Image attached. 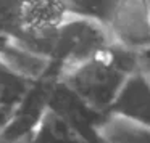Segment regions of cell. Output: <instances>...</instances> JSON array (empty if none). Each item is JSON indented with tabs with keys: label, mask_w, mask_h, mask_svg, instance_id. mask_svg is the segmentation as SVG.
I'll return each mask as SVG.
<instances>
[{
	"label": "cell",
	"mask_w": 150,
	"mask_h": 143,
	"mask_svg": "<svg viewBox=\"0 0 150 143\" xmlns=\"http://www.w3.org/2000/svg\"><path fill=\"white\" fill-rule=\"evenodd\" d=\"M97 133L102 143H150V127L113 113L98 122Z\"/></svg>",
	"instance_id": "cell-5"
},
{
	"label": "cell",
	"mask_w": 150,
	"mask_h": 143,
	"mask_svg": "<svg viewBox=\"0 0 150 143\" xmlns=\"http://www.w3.org/2000/svg\"><path fill=\"white\" fill-rule=\"evenodd\" d=\"M0 143H11V142H7V140H0Z\"/></svg>",
	"instance_id": "cell-6"
},
{
	"label": "cell",
	"mask_w": 150,
	"mask_h": 143,
	"mask_svg": "<svg viewBox=\"0 0 150 143\" xmlns=\"http://www.w3.org/2000/svg\"><path fill=\"white\" fill-rule=\"evenodd\" d=\"M115 45L142 55L150 50L149 2H116L107 23Z\"/></svg>",
	"instance_id": "cell-2"
},
{
	"label": "cell",
	"mask_w": 150,
	"mask_h": 143,
	"mask_svg": "<svg viewBox=\"0 0 150 143\" xmlns=\"http://www.w3.org/2000/svg\"><path fill=\"white\" fill-rule=\"evenodd\" d=\"M110 113L150 127V79L142 69L127 77Z\"/></svg>",
	"instance_id": "cell-4"
},
{
	"label": "cell",
	"mask_w": 150,
	"mask_h": 143,
	"mask_svg": "<svg viewBox=\"0 0 150 143\" xmlns=\"http://www.w3.org/2000/svg\"><path fill=\"white\" fill-rule=\"evenodd\" d=\"M73 16L68 2H21L20 29L16 39L42 40L57 34Z\"/></svg>",
	"instance_id": "cell-3"
},
{
	"label": "cell",
	"mask_w": 150,
	"mask_h": 143,
	"mask_svg": "<svg viewBox=\"0 0 150 143\" xmlns=\"http://www.w3.org/2000/svg\"><path fill=\"white\" fill-rule=\"evenodd\" d=\"M139 56L111 43L86 61L66 68L62 82L91 111L110 113L127 77L140 69Z\"/></svg>",
	"instance_id": "cell-1"
}]
</instances>
